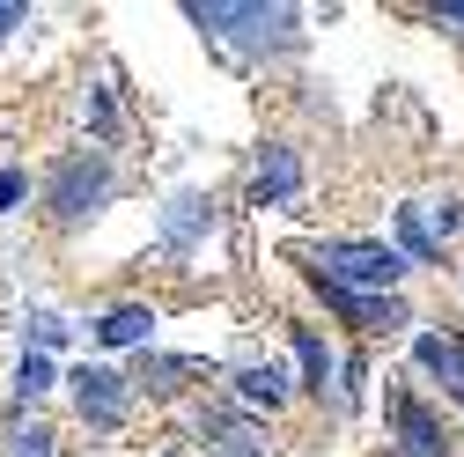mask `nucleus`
I'll use <instances>...</instances> for the list:
<instances>
[{"label":"nucleus","mask_w":464,"mask_h":457,"mask_svg":"<svg viewBox=\"0 0 464 457\" xmlns=\"http://www.w3.org/2000/svg\"><path fill=\"white\" fill-rule=\"evenodd\" d=\"M310 273L332 280V288H346V296H391L398 273H405V258L391 244H317L310 251Z\"/></svg>","instance_id":"obj_1"},{"label":"nucleus","mask_w":464,"mask_h":457,"mask_svg":"<svg viewBox=\"0 0 464 457\" xmlns=\"http://www.w3.org/2000/svg\"><path fill=\"white\" fill-rule=\"evenodd\" d=\"M192 23L228 37V44H244V52H280V44H295V15L287 8H228V0H192Z\"/></svg>","instance_id":"obj_2"},{"label":"nucleus","mask_w":464,"mask_h":457,"mask_svg":"<svg viewBox=\"0 0 464 457\" xmlns=\"http://www.w3.org/2000/svg\"><path fill=\"white\" fill-rule=\"evenodd\" d=\"M103 199H111V162H103V155H74V162H60V178H52V214H60V221L96 214Z\"/></svg>","instance_id":"obj_3"},{"label":"nucleus","mask_w":464,"mask_h":457,"mask_svg":"<svg viewBox=\"0 0 464 457\" xmlns=\"http://www.w3.org/2000/svg\"><path fill=\"white\" fill-rule=\"evenodd\" d=\"M450 228H457V199H420V207H398V244L413 251L420 266H435V258H442Z\"/></svg>","instance_id":"obj_4"},{"label":"nucleus","mask_w":464,"mask_h":457,"mask_svg":"<svg viewBox=\"0 0 464 457\" xmlns=\"http://www.w3.org/2000/svg\"><path fill=\"white\" fill-rule=\"evenodd\" d=\"M391 421H398V450H391V457H450L442 421L420 406L413 391H391Z\"/></svg>","instance_id":"obj_5"},{"label":"nucleus","mask_w":464,"mask_h":457,"mask_svg":"<svg viewBox=\"0 0 464 457\" xmlns=\"http://www.w3.org/2000/svg\"><path fill=\"white\" fill-rule=\"evenodd\" d=\"M74 406L89 428H119L126 421V376L119 369H82L74 376Z\"/></svg>","instance_id":"obj_6"},{"label":"nucleus","mask_w":464,"mask_h":457,"mask_svg":"<svg viewBox=\"0 0 464 457\" xmlns=\"http://www.w3.org/2000/svg\"><path fill=\"white\" fill-rule=\"evenodd\" d=\"M251 192H258V207L295 199V192H303V162H295V148H266V155H258V178H251Z\"/></svg>","instance_id":"obj_7"},{"label":"nucleus","mask_w":464,"mask_h":457,"mask_svg":"<svg viewBox=\"0 0 464 457\" xmlns=\"http://www.w3.org/2000/svg\"><path fill=\"white\" fill-rule=\"evenodd\" d=\"M207 442L214 457H266V428L244 413H207Z\"/></svg>","instance_id":"obj_8"},{"label":"nucleus","mask_w":464,"mask_h":457,"mask_svg":"<svg viewBox=\"0 0 464 457\" xmlns=\"http://www.w3.org/2000/svg\"><path fill=\"white\" fill-rule=\"evenodd\" d=\"M420 369H435V376L450 384V398L464 406V339H442V332H428V339H420Z\"/></svg>","instance_id":"obj_9"},{"label":"nucleus","mask_w":464,"mask_h":457,"mask_svg":"<svg viewBox=\"0 0 464 457\" xmlns=\"http://www.w3.org/2000/svg\"><path fill=\"white\" fill-rule=\"evenodd\" d=\"M148 332H155V310H140V303H119V310L96 325V339H103V347H140Z\"/></svg>","instance_id":"obj_10"},{"label":"nucleus","mask_w":464,"mask_h":457,"mask_svg":"<svg viewBox=\"0 0 464 457\" xmlns=\"http://www.w3.org/2000/svg\"><path fill=\"white\" fill-rule=\"evenodd\" d=\"M237 391L251 398V406H280V398H287V384H280V369H273V362H251V369H237Z\"/></svg>","instance_id":"obj_11"},{"label":"nucleus","mask_w":464,"mask_h":457,"mask_svg":"<svg viewBox=\"0 0 464 457\" xmlns=\"http://www.w3.org/2000/svg\"><path fill=\"white\" fill-rule=\"evenodd\" d=\"M295 355H303V369H310V384L324 391V376H332V355H324V339H317L310 325H295Z\"/></svg>","instance_id":"obj_12"},{"label":"nucleus","mask_w":464,"mask_h":457,"mask_svg":"<svg viewBox=\"0 0 464 457\" xmlns=\"http://www.w3.org/2000/svg\"><path fill=\"white\" fill-rule=\"evenodd\" d=\"M52 391V355H23V369H15V398H44Z\"/></svg>","instance_id":"obj_13"},{"label":"nucleus","mask_w":464,"mask_h":457,"mask_svg":"<svg viewBox=\"0 0 464 457\" xmlns=\"http://www.w3.org/2000/svg\"><path fill=\"white\" fill-rule=\"evenodd\" d=\"M8 457H52V428H37V421L15 428V435H8Z\"/></svg>","instance_id":"obj_14"},{"label":"nucleus","mask_w":464,"mask_h":457,"mask_svg":"<svg viewBox=\"0 0 464 457\" xmlns=\"http://www.w3.org/2000/svg\"><path fill=\"white\" fill-rule=\"evenodd\" d=\"M199 221H207V207H199V199H178V214H169V237H178V244H185V237H192V228H199Z\"/></svg>","instance_id":"obj_15"},{"label":"nucleus","mask_w":464,"mask_h":457,"mask_svg":"<svg viewBox=\"0 0 464 457\" xmlns=\"http://www.w3.org/2000/svg\"><path fill=\"white\" fill-rule=\"evenodd\" d=\"M30 339H37V355H52V347L67 339V325H60V317H30Z\"/></svg>","instance_id":"obj_16"},{"label":"nucleus","mask_w":464,"mask_h":457,"mask_svg":"<svg viewBox=\"0 0 464 457\" xmlns=\"http://www.w3.org/2000/svg\"><path fill=\"white\" fill-rule=\"evenodd\" d=\"M30 185H23V170H0V207H15Z\"/></svg>","instance_id":"obj_17"},{"label":"nucleus","mask_w":464,"mask_h":457,"mask_svg":"<svg viewBox=\"0 0 464 457\" xmlns=\"http://www.w3.org/2000/svg\"><path fill=\"white\" fill-rule=\"evenodd\" d=\"M435 23H450V30H464V0H442V8H435Z\"/></svg>","instance_id":"obj_18"},{"label":"nucleus","mask_w":464,"mask_h":457,"mask_svg":"<svg viewBox=\"0 0 464 457\" xmlns=\"http://www.w3.org/2000/svg\"><path fill=\"white\" fill-rule=\"evenodd\" d=\"M23 23V8H15V0H0V30H15Z\"/></svg>","instance_id":"obj_19"}]
</instances>
